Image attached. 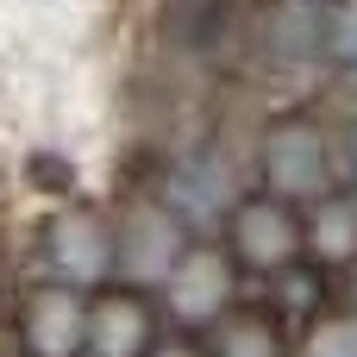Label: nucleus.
I'll return each instance as SVG.
<instances>
[{
	"label": "nucleus",
	"mask_w": 357,
	"mask_h": 357,
	"mask_svg": "<svg viewBox=\"0 0 357 357\" xmlns=\"http://www.w3.org/2000/svg\"><path fill=\"white\" fill-rule=\"evenodd\" d=\"M289 245H295V232H289V220L276 207H245L238 213V251L251 264H282Z\"/></svg>",
	"instance_id": "nucleus-6"
},
{
	"label": "nucleus",
	"mask_w": 357,
	"mask_h": 357,
	"mask_svg": "<svg viewBox=\"0 0 357 357\" xmlns=\"http://www.w3.org/2000/svg\"><path fill=\"white\" fill-rule=\"evenodd\" d=\"M320 245H326V251H345V245H351V213H345V207L320 220Z\"/></svg>",
	"instance_id": "nucleus-10"
},
{
	"label": "nucleus",
	"mask_w": 357,
	"mask_h": 357,
	"mask_svg": "<svg viewBox=\"0 0 357 357\" xmlns=\"http://www.w3.org/2000/svg\"><path fill=\"white\" fill-rule=\"evenodd\" d=\"M169 295H176V314H182V320H207V314H220V301H226V264L207 257V251L182 257Z\"/></svg>",
	"instance_id": "nucleus-3"
},
{
	"label": "nucleus",
	"mask_w": 357,
	"mask_h": 357,
	"mask_svg": "<svg viewBox=\"0 0 357 357\" xmlns=\"http://www.w3.org/2000/svg\"><path fill=\"white\" fill-rule=\"evenodd\" d=\"M88 339H94V351H100V357H132V351H138V339H144V314H138L132 301H107V307H94Z\"/></svg>",
	"instance_id": "nucleus-7"
},
{
	"label": "nucleus",
	"mask_w": 357,
	"mask_h": 357,
	"mask_svg": "<svg viewBox=\"0 0 357 357\" xmlns=\"http://www.w3.org/2000/svg\"><path fill=\"white\" fill-rule=\"evenodd\" d=\"M226 357H276V345H270L264 326H232L226 333Z\"/></svg>",
	"instance_id": "nucleus-8"
},
{
	"label": "nucleus",
	"mask_w": 357,
	"mask_h": 357,
	"mask_svg": "<svg viewBox=\"0 0 357 357\" xmlns=\"http://www.w3.org/2000/svg\"><path fill=\"white\" fill-rule=\"evenodd\" d=\"M314 357H357V326H326L314 339Z\"/></svg>",
	"instance_id": "nucleus-9"
},
{
	"label": "nucleus",
	"mask_w": 357,
	"mask_h": 357,
	"mask_svg": "<svg viewBox=\"0 0 357 357\" xmlns=\"http://www.w3.org/2000/svg\"><path fill=\"white\" fill-rule=\"evenodd\" d=\"M50 257H56V270L63 276H100L107 264H113V245H107V232L94 226V220H56L50 226Z\"/></svg>",
	"instance_id": "nucleus-2"
},
{
	"label": "nucleus",
	"mask_w": 357,
	"mask_h": 357,
	"mask_svg": "<svg viewBox=\"0 0 357 357\" xmlns=\"http://www.w3.org/2000/svg\"><path fill=\"white\" fill-rule=\"evenodd\" d=\"M82 333H88V314H82V301L69 295V289H44L38 301H31V320H25V339H31V351L44 357H69L82 345Z\"/></svg>",
	"instance_id": "nucleus-1"
},
{
	"label": "nucleus",
	"mask_w": 357,
	"mask_h": 357,
	"mask_svg": "<svg viewBox=\"0 0 357 357\" xmlns=\"http://www.w3.org/2000/svg\"><path fill=\"white\" fill-rule=\"evenodd\" d=\"M157 357H201V351H182V345H169V351H157Z\"/></svg>",
	"instance_id": "nucleus-11"
},
{
	"label": "nucleus",
	"mask_w": 357,
	"mask_h": 357,
	"mask_svg": "<svg viewBox=\"0 0 357 357\" xmlns=\"http://www.w3.org/2000/svg\"><path fill=\"white\" fill-rule=\"evenodd\" d=\"M126 264H132V276H169V270L182 264L176 226H169L163 213H138L132 232H126Z\"/></svg>",
	"instance_id": "nucleus-4"
},
{
	"label": "nucleus",
	"mask_w": 357,
	"mask_h": 357,
	"mask_svg": "<svg viewBox=\"0 0 357 357\" xmlns=\"http://www.w3.org/2000/svg\"><path fill=\"white\" fill-rule=\"evenodd\" d=\"M270 176L276 188L301 195V188H320V138L314 132H282L270 144Z\"/></svg>",
	"instance_id": "nucleus-5"
}]
</instances>
